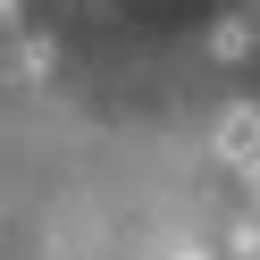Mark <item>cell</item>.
<instances>
[{
  "instance_id": "cell-1",
  "label": "cell",
  "mask_w": 260,
  "mask_h": 260,
  "mask_svg": "<svg viewBox=\"0 0 260 260\" xmlns=\"http://www.w3.org/2000/svg\"><path fill=\"white\" fill-rule=\"evenodd\" d=\"M218 159H226V168H260V109L252 101H235L218 118Z\"/></svg>"
},
{
  "instance_id": "cell-2",
  "label": "cell",
  "mask_w": 260,
  "mask_h": 260,
  "mask_svg": "<svg viewBox=\"0 0 260 260\" xmlns=\"http://www.w3.org/2000/svg\"><path fill=\"white\" fill-rule=\"evenodd\" d=\"M243 42H252V25H243V17H226V25H218V51H210V59H243Z\"/></svg>"
},
{
  "instance_id": "cell-3",
  "label": "cell",
  "mask_w": 260,
  "mask_h": 260,
  "mask_svg": "<svg viewBox=\"0 0 260 260\" xmlns=\"http://www.w3.org/2000/svg\"><path fill=\"white\" fill-rule=\"evenodd\" d=\"M226 260H260V210L235 226V243H226Z\"/></svg>"
},
{
  "instance_id": "cell-4",
  "label": "cell",
  "mask_w": 260,
  "mask_h": 260,
  "mask_svg": "<svg viewBox=\"0 0 260 260\" xmlns=\"http://www.w3.org/2000/svg\"><path fill=\"white\" fill-rule=\"evenodd\" d=\"M176 260H218V252H176Z\"/></svg>"
}]
</instances>
